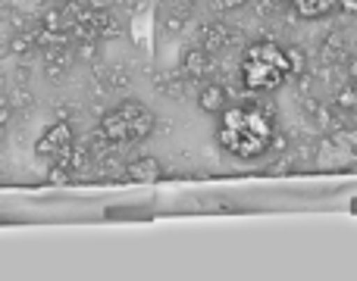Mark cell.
Returning a JSON list of instances; mask_svg holds the SVG:
<instances>
[{
  "label": "cell",
  "mask_w": 357,
  "mask_h": 281,
  "mask_svg": "<svg viewBox=\"0 0 357 281\" xmlns=\"http://www.w3.org/2000/svg\"><path fill=\"white\" fill-rule=\"evenodd\" d=\"M345 72H348V81L357 85V56H348L345 60Z\"/></svg>",
  "instance_id": "cell-23"
},
{
  "label": "cell",
  "mask_w": 357,
  "mask_h": 281,
  "mask_svg": "<svg viewBox=\"0 0 357 281\" xmlns=\"http://www.w3.org/2000/svg\"><path fill=\"white\" fill-rule=\"evenodd\" d=\"M73 150H75V138L69 122H54L41 138L35 140V153L38 159L50 163V172H56V178H66L63 172H73Z\"/></svg>",
  "instance_id": "cell-4"
},
{
  "label": "cell",
  "mask_w": 357,
  "mask_h": 281,
  "mask_svg": "<svg viewBox=\"0 0 357 281\" xmlns=\"http://www.w3.org/2000/svg\"><path fill=\"white\" fill-rule=\"evenodd\" d=\"M273 119L266 110L260 106H232V110H222V125H220V144L226 147L232 156L238 159H260L264 153L273 150Z\"/></svg>",
  "instance_id": "cell-1"
},
{
  "label": "cell",
  "mask_w": 357,
  "mask_h": 281,
  "mask_svg": "<svg viewBox=\"0 0 357 281\" xmlns=\"http://www.w3.org/2000/svg\"><path fill=\"white\" fill-rule=\"evenodd\" d=\"M98 54H100L98 38H88V41L75 44V60H82V63H94V60H98Z\"/></svg>",
  "instance_id": "cell-17"
},
{
  "label": "cell",
  "mask_w": 357,
  "mask_h": 281,
  "mask_svg": "<svg viewBox=\"0 0 357 281\" xmlns=\"http://www.w3.org/2000/svg\"><path fill=\"white\" fill-rule=\"evenodd\" d=\"M291 169V163H289V159H276V163H273V166H266V175H285V172H289Z\"/></svg>",
  "instance_id": "cell-20"
},
{
  "label": "cell",
  "mask_w": 357,
  "mask_h": 281,
  "mask_svg": "<svg viewBox=\"0 0 357 281\" xmlns=\"http://www.w3.org/2000/svg\"><path fill=\"white\" fill-rule=\"evenodd\" d=\"M235 41H241V31L232 29L229 22H204L201 31H197V44H201L204 50H210L213 56L229 50Z\"/></svg>",
  "instance_id": "cell-5"
},
{
  "label": "cell",
  "mask_w": 357,
  "mask_h": 281,
  "mask_svg": "<svg viewBox=\"0 0 357 281\" xmlns=\"http://www.w3.org/2000/svg\"><path fill=\"white\" fill-rule=\"evenodd\" d=\"M154 113L135 97L119 100L113 110L100 116V138H107L110 147H135L154 131Z\"/></svg>",
  "instance_id": "cell-3"
},
{
  "label": "cell",
  "mask_w": 357,
  "mask_h": 281,
  "mask_svg": "<svg viewBox=\"0 0 357 281\" xmlns=\"http://www.w3.org/2000/svg\"><path fill=\"white\" fill-rule=\"evenodd\" d=\"M160 175H163V166H160V159H154V156H135L132 163H126V178H129V182L148 184V182H157Z\"/></svg>",
  "instance_id": "cell-8"
},
{
  "label": "cell",
  "mask_w": 357,
  "mask_h": 281,
  "mask_svg": "<svg viewBox=\"0 0 357 281\" xmlns=\"http://www.w3.org/2000/svg\"><path fill=\"white\" fill-rule=\"evenodd\" d=\"M348 60V50H345V38L342 35H329L323 41V63L335 66V63H345Z\"/></svg>",
  "instance_id": "cell-14"
},
{
  "label": "cell",
  "mask_w": 357,
  "mask_h": 281,
  "mask_svg": "<svg viewBox=\"0 0 357 281\" xmlns=\"http://www.w3.org/2000/svg\"><path fill=\"white\" fill-rule=\"evenodd\" d=\"M291 6L301 19H323L329 13H335L339 0H291Z\"/></svg>",
  "instance_id": "cell-10"
},
{
  "label": "cell",
  "mask_w": 357,
  "mask_h": 281,
  "mask_svg": "<svg viewBox=\"0 0 357 281\" xmlns=\"http://www.w3.org/2000/svg\"><path fill=\"white\" fill-rule=\"evenodd\" d=\"M154 88L163 94V97L169 100H178L185 94V88H188V75L182 72V69H169V72H157L154 75Z\"/></svg>",
  "instance_id": "cell-9"
},
{
  "label": "cell",
  "mask_w": 357,
  "mask_h": 281,
  "mask_svg": "<svg viewBox=\"0 0 357 281\" xmlns=\"http://www.w3.org/2000/svg\"><path fill=\"white\" fill-rule=\"evenodd\" d=\"M38 47V41H35V31H16V35L10 38V50L16 56H25V54H31V50Z\"/></svg>",
  "instance_id": "cell-16"
},
{
  "label": "cell",
  "mask_w": 357,
  "mask_h": 281,
  "mask_svg": "<svg viewBox=\"0 0 357 281\" xmlns=\"http://www.w3.org/2000/svg\"><path fill=\"white\" fill-rule=\"evenodd\" d=\"M104 85L110 88V91H126V88L132 85L129 66H123V63H113V66H107L104 69Z\"/></svg>",
  "instance_id": "cell-13"
},
{
  "label": "cell",
  "mask_w": 357,
  "mask_h": 281,
  "mask_svg": "<svg viewBox=\"0 0 357 281\" xmlns=\"http://www.w3.org/2000/svg\"><path fill=\"white\" fill-rule=\"evenodd\" d=\"M333 106L342 113V116H345V122H348V119L357 113V85L348 81L345 88H339V94L333 97Z\"/></svg>",
  "instance_id": "cell-12"
},
{
  "label": "cell",
  "mask_w": 357,
  "mask_h": 281,
  "mask_svg": "<svg viewBox=\"0 0 357 281\" xmlns=\"http://www.w3.org/2000/svg\"><path fill=\"white\" fill-rule=\"evenodd\" d=\"M0 81H3V69H0Z\"/></svg>",
  "instance_id": "cell-25"
},
{
  "label": "cell",
  "mask_w": 357,
  "mask_h": 281,
  "mask_svg": "<svg viewBox=\"0 0 357 281\" xmlns=\"http://www.w3.org/2000/svg\"><path fill=\"white\" fill-rule=\"evenodd\" d=\"M197 106H201L204 113H210V116H222V110L229 106V91L220 81H207V85H201V91H197Z\"/></svg>",
  "instance_id": "cell-7"
},
{
  "label": "cell",
  "mask_w": 357,
  "mask_h": 281,
  "mask_svg": "<svg viewBox=\"0 0 357 281\" xmlns=\"http://www.w3.org/2000/svg\"><path fill=\"white\" fill-rule=\"evenodd\" d=\"M182 72L188 75V79L195 81H207L210 75L216 72V60L210 50H204L201 44H195V47H188L182 54Z\"/></svg>",
  "instance_id": "cell-6"
},
{
  "label": "cell",
  "mask_w": 357,
  "mask_h": 281,
  "mask_svg": "<svg viewBox=\"0 0 357 281\" xmlns=\"http://www.w3.org/2000/svg\"><path fill=\"white\" fill-rule=\"evenodd\" d=\"M291 79L289 56L285 47L276 41H254L241 54V81L248 91L254 94H270L279 91L285 81Z\"/></svg>",
  "instance_id": "cell-2"
},
{
  "label": "cell",
  "mask_w": 357,
  "mask_h": 281,
  "mask_svg": "<svg viewBox=\"0 0 357 281\" xmlns=\"http://www.w3.org/2000/svg\"><path fill=\"white\" fill-rule=\"evenodd\" d=\"M188 16H191V10H182V6H176V3H163V10H160V22H163V31L167 35H178V31L185 29V22H188Z\"/></svg>",
  "instance_id": "cell-11"
},
{
  "label": "cell",
  "mask_w": 357,
  "mask_h": 281,
  "mask_svg": "<svg viewBox=\"0 0 357 281\" xmlns=\"http://www.w3.org/2000/svg\"><path fill=\"white\" fill-rule=\"evenodd\" d=\"M123 22L110 13H98V38L100 41H113V38H123Z\"/></svg>",
  "instance_id": "cell-15"
},
{
  "label": "cell",
  "mask_w": 357,
  "mask_h": 281,
  "mask_svg": "<svg viewBox=\"0 0 357 281\" xmlns=\"http://www.w3.org/2000/svg\"><path fill=\"white\" fill-rule=\"evenodd\" d=\"M210 6H213L220 16H229V13H238L241 6H248V0H210Z\"/></svg>",
  "instance_id": "cell-19"
},
{
  "label": "cell",
  "mask_w": 357,
  "mask_h": 281,
  "mask_svg": "<svg viewBox=\"0 0 357 281\" xmlns=\"http://www.w3.org/2000/svg\"><path fill=\"white\" fill-rule=\"evenodd\" d=\"M335 13H345V16H357V0H339Z\"/></svg>",
  "instance_id": "cell-22"
},
{
  "label": "cell",
  "mask_w": 357,
  "mask_h": 281,
  "mask_svg": "<svg viewBox=\"0 0 357 281\" xmlns=\"http://www.w3.org/2000/svg\"><path fill=\"white\" fill-rule=\"evenodd\" d=\"M285 56H289V69H291V75L307 72V60H304V54H301L298 47H285Z\"/></svg>",
  "instance_id": "cell-18"
},
{
  "label": "cell",
  "mask_w": 357,
  "mask_h": 281,
  "mask_svg": "<svg viewBox=\"0 0 357 281\" xmlns=\"http://www.w3.org/2000/svg\"><path fill=\"white\" fill-rule=\"evenodd\" d=\"M10 119H13V104L10 100H0V131L10 125Z\"/></svg>",
  "instance_id": "cell-21"
},
{
  "label": "cell",
  "mask_w": 357,
  "mask_h": 281,
  "mask_svg": "<svg viewBox=\"0 0 357 281\" xmlns=\"http://www.w3.org/2000/svg\"><path fill=\"white\" fill-rule=\"evenodd\" d=\"M264 3H266V10L282 13V10H289V6H291V0H264Z\"/></svg>",
  "instance_id": "cell-24"
}]
</instances>
